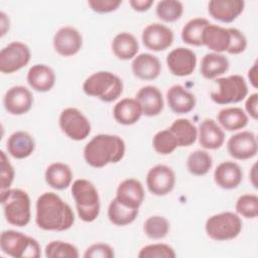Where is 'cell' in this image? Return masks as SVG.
<instances>
[{
    "mask_svg": "<svg viewBox=\"0 0 258 258\" xmlns=\"http://www.w3.org/2000/svg\"><path fill=\"white\" fill-rule=\"evenodd\" d=\"M36 225L44 231L61 232L75 223L72 208L54 192H44L36 201Z\"/></svg>",
    "mask_w": 258,
    "mask_h": 258,
    "instance_id": "obj_1",
    "label": "cell"
},
{
    "mask_svg": "<svg viewBox=\"0 0 258 258\" xmlns=\"http://www.w3.org/2000/svg\"><path fill=\"white\" fill-rule=\"evenodd\" d=\"M125 154V142L118 135L99 134L84 148V158L92 167L100 168L119 162Z\"/></svg>",
    "mask_w": 258,
    "mask_h": 258,
    "instance_id": "obj_2",
    "label": "cell"
},
{
    "mask_svg": "<svg viewBox=\"0 0 258 258\" xmlns=\"http://www.w3.org/2000/svg\"><path fill=\"white\" fill-rule=\"evenodd\" d=\"M0 201L6 221L16 227H25L31 218L30 199L28 194L20 188L1 190Z\"/></svg>",
    "mask_w": 258,
    "mask_h": 258,
    "instance_id": "obj_3",
    "label": "cell"
},
{
    "mask_svg": "<svg viewBox=\"0 0 258 258\" xmlns=\"http://www.w3.org/2000/svg\"><path fill=\"white\" fill-rule=\"evenodd\" d=\"M83 91L88 96L96 97L103 102L110 103L121 96L123 82L113 73L101 71L86 79L83 84Z\"/></svg>",
    "mask_w": 258,
    "mask_h": 258,
    "instance_id": "obj_4",
    "label": "cell"
},
{
    "mask_svg": "<svg viewBox=\"0 0 258 258\" xmlns=\"http://www.w3.org/2000/svg\"><path fill=\"white\" fill-rule=\"evenodd\" d=\"M72 196L78 215L84 222L95 221L100 214V198L95 185L88 179L79 178L72 184Z\"/></svg>",
    "mask_w": 258,
    "mask_h": 258,
    "instance_id": "obj_5",
    "label": "cell"
},
{
    "mask_svg": "<svg viewBox=\"0 0 258 258\" xmlns=\"http://www.w3.org/2000/svg\"><path fill=\"white\" fill-rule=\"evenodd\" d=\"M0 248L3 253L14 258H38L40 256V246L34 238L13 230L1 233Z\"/></svg>",
    "mask_w": 258,
    "mask_h": 258,
    "instance_id": "obj_6",
    "label": "cell"
},
{
    "mask_svg": "<svg viewBox=\"0 0 258 258\" xmlns=\"http://www.w3.org/2000/svg\"><path fill=\"white\" fill-rule=\"evenodd\" d=\"M207 235L215 241H228L242 231V220L233 212H223L210 217L205 225Z\"/></svg>",
    "mask_w": 258,
    "mask_h": 258,
    "instance_id": "obj_7",
    "label": "cell"
},
{
    "mask_svg": "<svg viewBox=\"0 0 258 258\" xmlns=\"http://www.w3.org/2000/svg\"><path fill=\"white\" fill-rule=\"evenodd\" d=\"M218 89L211 93L212 100L219 105L239 103L248 95V86L245 79L240 75H232L219 78L216 81Z\"/></svg>",
    "mask_w": 258,
    "mask_h": 258,
    "instance_id": "obj_8",
    "label": "cell"
},
{
    "mask_svg": "<svg viewBox=\"0 0 258 258\" xmlns=\"http://www.w3.org/2000/svg\"><path fill=\"white\" fill-rule=\"evenodd\" d=\"M61 131L71 139L81 141L91 133V123L77 108H67L61 111L58 119Z\"/></svg>",
    "mask_w": 258,
    "mask_h": 258,
    "instance_id": "obj_9",
    "label": "cell"
},
{
    "mask_svg": "<svg viewBox=\"0 0 258 258\" xmlns=\"http://www.w3.org/2000/svg\"><path fill=\"white\" fill-rule=\"evenodd\" d=\"M29 47L20 41H13L0 51V71L2 74H13L24 68L30 60Z\"/></svg>",
    "mask_w": 258,
    "mask_h": 258,
    "instance_id": "obj_10",
    "label": "cell"
},
{
    "mask_svg": "<svg viewBox=\"0 0 258 258\" xmlns=\"http://www.w3.org/2000/svg\"><path fill=\"white\" fill-rule=\"evenodd\" d=\"M146 184L149 191L154 196H165L174 187L175 174L169 166L157 164L147 172Z\"/></svg>",
    "mask_w": 258,
    "mask_h": 258,
    "instance_id": "obj_11",
    "label": "cell"
},
{
    "mask_svg": "<svg viewBox=\"0 0 258 258\" xmlns=\"http://www.w3.org/2000/svg\"><path fill=\"white\" fill-rule=\"evenodd\" d=\"M229 154L239 160L254 157L257 154V139L253 132L242 131L231 136L227 142Z\"/></svg>",
    "mask_w": 258,
    "mask_h": 258,
    "instance_id": "obj_12",
    "label": "cell"
},
{
    "mask_svg": "<svg viewBox=\"0 0 258 258\" xmlns=\"http://www.w3.org/2000/svg\"><path fill=\"white\" fill-rule=\"evenodd\" d=\"M142 41L145 47L153 51L168 48L173 42V32L161 23H151L142 32Z\"/></svg>",
    "mask_w": 258,
    "mask_h": 258,
    "instance_id": "obj_13",
    "label": "cell"
},
{
    "mask_svg": "<svg viewBox=\"0 0 258 258\" xmlns=\"http://www.w3.org/2000/svg\"><path fill=\"white\" fill-rule=\"evenodd\" d=\"M166 63L172 75L186 77L194 73L197 64V56L189 48L177 47L168 53Z\"/></svg>",
    "mask_w": 258,
    "mask_h": 258,
    "instance_id": "obj_14",
    "label": "cell"
},
{
    "mask_svg": "<svg viewBox=\"0 0 258 258\" xmlns=\"http://www.w3.org/2000/svg\"><path fill=\"white\" fill-rule=\"evenodd\" d=\"M83 45V38L78 29L72 26H64L58 29L53 36L54 50L62 56H72L80 51Z\"/></svg>",
    "mask_w": 258,
    "mask_h": 258,
    "instance_id": "obj_15",
    "label": "cell"
},
{
    "mask_svg": "<svg viewBox=\"0 0 258 258\" xmlns=\"http://www.w3.org/2000/svg\"><path fill=\"white\" fill-rule=\"evenodd\" d=\"M3 104L5 110L11 115H23L31 109L33 97L27 88L14 86L5 93Z\"/></svg>",
    "mask_w": 258,
    "mask_h": 258,
    "instance_id": "obj_16",
    "label": "cell"
},
{
    "mask_svg": "<svg viewBox=\"0 0 258 258\" xmlns=\"http://www.w3.org/2000/svg\"><path fill=\"white\" fill-rule=\"evenodd\" d=\"M145 198L142 183L135 178H127L123 180L116 191L117 201L131 209L139 210Z\"/></svg>",
    "mask_w": 258,
    "mask_h": 258,
    "instance_id": "obj_17",
    "label": "cell"
},
{
    "mask_svg": "<svg viewBox=\"0 0 258 258\" xmlns=\"http://www.w3.org/2000/svg\"><path fill=\"white\" fill-rule=\"evenodd\" d=\"M242 0H212L208 4L209 14L216 20L224 23L233 22L244 10Z\"/></svg>",
    "mask_w": 258,
    "mask_h": 258,
    "instance_id": "obj_18",
    "label": "cell"
},
{
    "mask_svg": "<svg viewBox=\"0 0 258 258\" xmlns=\"http://www.w3.org/2000/svg\"><path fill=\"white\" fill-rule=\"evenodd\" d=\"M142 113L145 116H157L163 110V98L160 90L154 86L142 87L136 94Z\"/></svg>",
    "mask_w": 258,
    "mask_h": 258,
    "instance_id": "obj_19",
    "label": "cell"
},
{
    "mask_svg": "<svg viewBox=\"0 0 258 258\" xmlns=\"http://www.w3.org/2000/svg\"><path fill=\"white\" fill-rule=\"evenodd\" d=\"M231 35L229 28L219 25L209 24L205 27L202 35V43L214 52L221 53L227 51L230 46Z\"/></svg>",
    "mask_w": 258,
    "mask_h": 258,
    "instance_id": "obj_20",
    "label": "cell"
},
{
    "mask_svg": "<svg viewBox=\"0 0 258 258\" xmlns=\"http://www.w3.org/2000/svg\"><path fill=\"white\" fill-rule=\"evenodd\" d=\"M215 182L224 189L236 188L243 179L241 167L233 161L220 163L214 172Z\"/></svg>",
    "mask_w": 258,
    "mask_h": 258,
    "instance_id": "obj_21",
    "label": "cell"
},
{
    "mask_svg": "<svg viewBox=\"0 0 258 258\" xmlns=\"http://www.w3.org/2000/svg\"><path fill=\"white\" fill-rule=\"evenodd\" d=\"M169 108L176 114L189 113L196 107V97L180 85L170 87L166 93Z\"/></svg>",
    "mask_w": 258,
    "mask_h": 258,
    "instance_id": "obj_22",
    "label": "cell"
},
{
    "mask_svg": "<svg viewBox=\"0 0 258 258\" xmlns=\"http://www.w3.org/2000/svg\"><path fill=\"white\" fill-rule=\"evenodd\" d=\"M132 72L135 77L143 81L155 80L161 72L159 59L151 53H140L132 61Z\"/></svg>",
    "mask_w": 258,
    "mask_h": 258,
    "instance_id": "obj_23",
    "label": "cell"
},
{
    "mask_svg": "<svg viewBox=\"0 0 258 258\" xmlns=\"http://www.w3.org/2000/svg\"><path fill=\"white\" fill-rule=\"evenodd\" d=\"M26 79L28 85L34 91L44 93L51 90L54 86L55 74L50 67L38 63L29 69Z\"/></svg>",
    "mask_w": 258,
    "mask_h": 258,
    "instance_id": "obj_24",
    "label": "cell"
},
{
    "mask_svg": "<svg viewBox=\"0 0 258 258\" xmlns=\"http://www.w3.org/2000/svg\"><path fill=\"white\" fill-rule=\"evenodd\" d=\"M199 141L202 147L210 150L220 148L225 141V133L213 119H205L199 126Z\"/></svg>",
    "mask_w": 258,
    "mask_h": 258,
    "instance_id": "obj_25",
    "label": "cell"
},
{
    "mask_svg": "<svg viewBox=\"0 0 258 258\" xmlns=\"http://www.w3.org/2000/svg\"><path fill=\"white\" fill-rule=\"evenodd\" d=\"M7 151L16 158L23 159L32 154L35 148V142L32 136L25 131H16L7 139Z\"/></svg>",
    "mask_w": 258,
    "mask_h": 258,
    "instance_id": "obj_26",
    "label": "cell"
},
{
    "mask_svg": "<svg viewBox=\"0 0 258 258\" xmlns=\"http://www.w3.org/2000/svg\"><path fill=\"white\" fill-rule=\"evenodd\" d=\"M142 110L136 99L125 98L119 101L113 109L115 120L122 125H133L139 121Z\"/></svg>",
    "mask_w": 258,
    "mask_h": 258,
    "instance_id": "obj_27",
    "label": "cell"
},
{
    "mask_svg": "<svg viewBox=\"0 0 258 258\" xmlns=\"http://www.w3.org/2000/svg\"><path fill=\"white\" fill-rule=\"evenodd\" d=\"M44 177L46 183L50 187L61 190L71 185L73 172L68 164L62 162H53L46 168Z\"/></svg>",
    "mask_w": 258,
    "mask_h": 258,
    "instance_id": "obj_28",
    "label": "cell"
},
{
    "mask_svg": "<svg viewBox=\"0 0 258 258\" xmlns=\"http://www.w3.org/2000/svg\"><path fill=\"white\" fill-rule=\"evenodd\" d=\"M229 59L222 53H207L201 62V75L208 80L216 79L229 70Z\"/></svg>",
    "mask_w": 258,
    "mask_h": 258,
    "instance_id": "obj_29",
    "label": "cell"
},
{
    "mask_svg": "<svg viewBox=\"0 0 258 258\" xmlns=\"http://www.w3.org/2000/svg\"><path fill=\"white\" fill-rule=\"evenodd\" d=\"M112 51L119 59L127 60L133 58L139 49L136 37L129 32L117 34L112 41Z\"/></svg>",
    "mask_w": 258,
    "mask_h": 258,
    "instance_id": "obj_30",
    "label": "cell"
},
{
    "mask_svg": "<svg viewBox=\"0 0 258 258\" xmlns=\"http://www.w3.org/2000/svg\"><path fill=\"white\" fill-rule=\"evenodd\" d=\"M220 125L227 131H236L246 127L248 124L247 114L238 107L222 109L217 116Z\"/></svg>",
    "mask_w": 258,
    "mask_h": 258,
    "instance_id": "obj_31",
    "label": "cell"
},
{
    "mask_svg": "<svg viewBox=\"0 0 258 258\" xmlns=\"http://www.w3.org/2000/svg\"><path fill=\"white\" fill-rule=\"evenodd\" d=\"M169 130L173 133L176 138L177 146L185 147L194 144L198 138L197 127L187 119H177L175 120Z\"/></svg>",
    "mask_w": 258,
    "mask_h": 258,
    "instance_id": "obj_32",
    "label": "cell"
},
{
    "mask_svg": "<svg viewBox=\"0 0 258 258\" xmlns=\"http://www.w3.org/2000/svg\"><path fill=\"white\" fill-rule=\"evenodd\" d=\"M138 216V210L128 208L113 199L108 207V218L116 226H126L134 222Z\"/></svg>",
    "mask_w": 258,
    "mask_h": 258,
    "instance_id": "obj_33",
    "label": "cell"
},
{
    "mask_svg": "<svg viewBox=\"0 0 258 258\" xmlns=\"http://www.w3.org/2000/svg\"><path fill=\"white\" fill-rule=\"evenodd\" d=\"M210 22L206 18L197 17L190 19L182 28L181 30V38L183 42L195 45L201 46L202 43V35L205 27L209 25Z\"/></svg>",
    "mask_w": 258,
    "mask_h": 258,
    "instance_id": "obj_34",
    "label": "cell"
},
{
    "mask_svg": "<svg viewBox=\"0 0 258 258\" xmlns=\"http://www.w3.org/2000/svg\"><path fill=\"white\" fill-rule=\"evenodd\" d=\"M213 165L212 156L205 150H196L191 152L186 161L187 170L196 176L207 174Z\"/></svg>",
    "mask_w": 258,
    "mask_h": 258,
    "instance_id": "obj_35",
    "label": "cell"
},
{
    "mask_svg": "<svg viewBox=\"0 0 258 258\" xmlns=\"http://www.w3.org/2000/svg\"><path fill=\"white\" fill-rule=\"evenodd\" d=\"M183 13V5L177 0H162L156 5V15L164 22H174Z\"/></svg>",
    "mask_w": 258,
    "mask_h": 258,
    "instance_id": "obj_36",
    "label": "cell"
},
{
    "mask_svg": "<svg viewBox=\"0 0 258 258\" xmlns=\"http://www.w3.org/2000/svg\"><path fill=\"white\" fill-rule=\"evenodd\" d=\"M169 222L166 218L161 216L149 217L143 225V231L145 235L153 240L164 238L169 232Z\"/></svg>",
    "mask_w": 258,
    "mask_h": 258,
    "instance_id": "obj_37",
    "label": "cell"
},
{
    "mask_svg": "<svg viewBox=\"0 0 258 258\" xmlns=\"http://www.w3.org/2000/svg\"><path fill=\"white\" fill-rule=\"evenodd\" d=\"M152 146L158 154L167 155L176 149L177 141L173 133L168 128L158 131L154 135L152 139Z\"/></svg>",
    "mask_w": 258,
    "mask_h": 258,
    "instance_id": "obj_38",
    "label": "cell"
},
{
    "mask_svg": "<svg viewBox=\"0 0 258 258\" xmlns=\"http://www.w3.org/2000/svg\"><path fill=\"white\" fill-rule=\"evenodd\" d=\"M45 256L48 258H78L76 246L63 241H51L45 247Z\"/></svg>",
    "mask_w": 258,
    "mask_h": 258,
    "instance_id": "obj_39",
    "label": "cell"
},
{
    "mask_svg": "<svg viewBox=\"0 0 258 258\" xmlns=\"http://www.w3.org/2000/svg\"><path fill=\"white\" fill-rule=\"evenodd\" d=\"M236 212L246 219H254L258 216V197L252 194L242 195L236 202Z\"/></svg>",
    "mask_w": 258,
    "mask_h": 258,
    "instance_id": "obj_40",
    "label": "cell"
},
{
    "mask_svg": "<svg viewBox=\"0 0 258 258\" xmlns=\"http://www.w3.org/2000/svg\"><path fill=\"white\" fill-rule=\"evenodd\" d=\"M175 256L173 248L162 243L144 246L138 253L139 258H174Z\"/></svg>",
    "mask_w": 258,
    "mask_h": 258,
    "instance_id": "obj_41",
    "label": "cell"
},
{
    "mask_svg": "<svg viewBox=\"0 0 258 258\" xmlns=\"http://www.w3.org/2000/svg\"><path fill=\"white\" fill-rule=\"evenodd\" d=\"M229 31H230V35H231V41H230V46H229L227 52L231 53V54L242 53L247 47L246 36L237 28L230 27Z\"/></svg>",
    "mask_w": 258,
    "mask_h": 258,
    "instance_id": "obj_42",
    "label": "cell"
},
{
    "mask_svg": "<svg viewBox=\"0 0 258 258\" xmlns=\"http://www.w3.org/2000/svg\"><path fill=\"white\" fill-rule=\"evenodd\" d=\"M114 256V249L105 243L93 244L84 253L85 258H113Z\"/></svg>",
    "mask_w": 258,
    "mask_h": 258,
    "instance_id": "obj_43",
    "label": "cell"
},
{
    "mask_svg": "<svg viewBox=\"0 0 258 258\" xmlns=\"http://www.w3.org/2000/svg\"><path fill=\"white\" fill-rule=\"evenodd\" d=\"M1 190L7 189L10 187L13 179H14V168L9 162L5 152L2 150L1 152Z\"/></svg>",
    "mask_w": 258,
    "mask_h": 258,
    "instance_id": "obj_44",
    "label": "cell"
},
{
    "mask_svg": "<svg viewBox=\"0 0 258 258\" xmlns=\"http://www.w3.org/2000/svg\"><path fill=\"white\" fill-rule=\"evenodd\" d=\"M122 4L121 0H90L88 5L97 13H109L116 10Z\"/></svg>",
    "mask_w": 258,
    "mask_h": 258,
    "instance_id": "obj_45",
    "label": "cell"
},
{
    "mask_svg": "<svg viewBox=\"0 0 258 258\" xmlns=\"http://www.w3.org/2000/svg\"><path fill=\"white\" fill-rule=\"evenodd\" d=\"M245 109L247 113L252 117L254 120L258 118V94L254 93L250 95L245 103Z\"/></svg>",
    "mask_w": 258,
    "mask_h": 258,
    "instance_id": "obj_46",
    "label": "cell"
},
{
    "mask_svg": "<svg viewBox=\"0 0 258 258\" xmlns=\"http://www.w3.org/2000/svg\"><path fill=\"white\" fill-rule=\"evenodd\" d=\"M130 6L138 12H144L147 11L151 5L153 4L152 0H131L130 2Z\"/></svg>",
    "mask_w": 258,
    "mask_h": 258,
    "instance_id": "obj_47",
    "label": "cell"
},
{
    "mask_svg": "<svg viewBox=\"0 0 258 258\" xmlns=\"http://www.w3.org/2000/svg\"><path fill=\"white\" fill-rule=\"evenodd\" d=\"M248 78L250 80V83L251 85L254 87V88H257V64L254 63L249 72H248Z\"/></svg>",
    "mask_w": 258,
    "mask_h": 258,
    "instance_id": "obj_48",
    "label": "cell"
},
{
    "mask_svg": "<svg viewBox=\"0 0 258 258\" xmlns=\"http://www.w3.org/2000/svg\"><path fill=\"white\" fill-rule=\"evenodd\" d=\"M1 17V36H4V34L9 29V18L4 12H0Z\"/></svg>",
    "mask_w": 258,
    "mask_h": 258,
    "instance_id": "obj_49",
    "label": "cell"
},
{
    "mask_svg": "<svg viewBox=\"0 0 258 258\" xmlns=\"http://www.w3.org/2000/svg\"><path fill=\"white\" fill-rule=\"evenodd\" d=\"M251 182L255 188H257V182H256V164H254L251 168V172L249 173Z\"/></svg>",
    "mask_w": 258,
    "mask_h": 258,
    "instance_id": "obj_50",
    "label": "cell"
}]
</instances>
